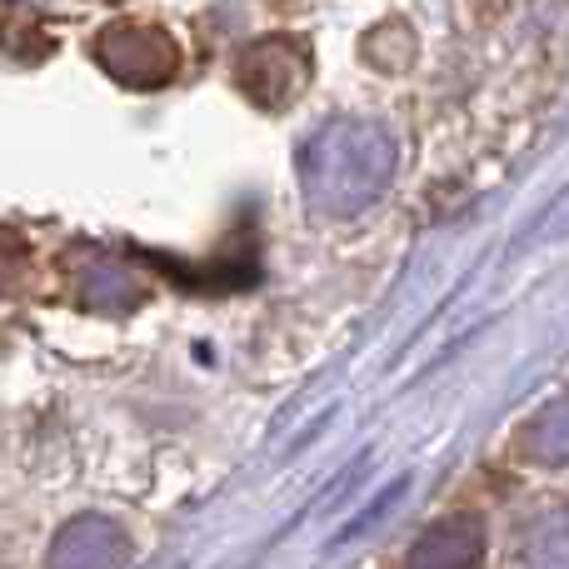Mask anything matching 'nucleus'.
Instances as JSON below:
<instances>
[{
    "label": "nucleus",
    "mask_w": 569,
    "mask_h": 569,
    "mask_svg": "<svg viewBox=\"0 0 569 569\" xmlns=\"http://www.w3.org/2000/svg\"><path fill=\"white\" fill-rule=\"evenodd\" d=\"M390 166L395 150L380 130L360 126V120H335L305 150V190L320 210L350 216V210L370 206L380 196L385 180H390Z\"/></svg>",
    "instance_id": "1"
}]
</instances>
